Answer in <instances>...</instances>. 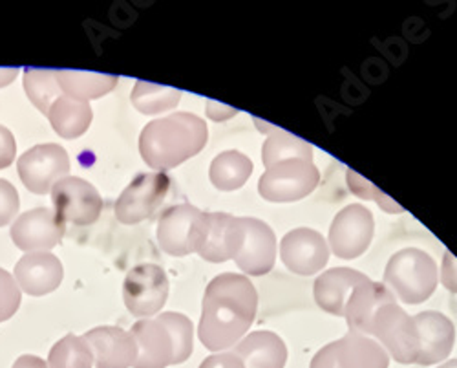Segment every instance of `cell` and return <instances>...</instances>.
Masks as SVG:
<instances>
[{
  "label": "cell",
  "mask_w": 457,
  "mask_h": 368,
  "mask_svg": "<svg viewBox=\"0 0 457 368\" xmlns=\"http://www.w3.org/2000/svg\"><path fill=\"white\" fill-rule=\"evenodd\" d=\"M207 230V213L190 204L165 209L158 222L160 247L172 256L198 253Z\"/></svg>",
  "instance_id": "cell-7"
},
{
  "label": "cell",
  "mask_w": 457,
  "mask_h": 368,
  "mask_svg": "<svg viewBox=\"0 0 457 368\" xmlns=\"http://www.w3.org/2000/svg\"><path fill=\"white\" fill-rule=\"evenodd\" d=\"M19 73V68H0V88L10 85Z\"/></svg>",
  "instance_id": "cell-39"
},
{
  "label": "cell",
  "mask_w": 457,
  "mask_h": 368,
  "mask_svg": "<svg viewBox=\"0 0 457 368\" xmlns=\"http://www.w3.org/2000/svg\"><path fill=\"white\" fill-rule=\"evenodd\" d=\"M64 237V222L46 207L22 213L12 226L13 244L26 253H39L55 247Z\"/></svg>",
  "instance_id": "cell-15"
},
{
  "label": "cell",
  "mask_w": 457,
  "mask_h": 368,
  "mask_svg": "<svg viewBox=\"0 0 457 368\" xmlns=\"http://www.w3.org/2000/svg\"><path fill=\"white\" fill-rule=\"evenodd\" d=\"M200 368H245L242 359L235 352H225V354H214L207 357Z\"/></svg>",
  "instance_id": "cell-36"
},
{
  "label": "cell",
  "mask_w": 457,
  "mask_h": 368,
  "mask_svg": "<svg viewBox=\"0 0 457 368\" xmlns=\"http://www.w3.org/2000/svg\"><path fill=\"white\" fill-rule=\"evenodd\" d=\"M439 368H457V359H450L445 364H441Z\"/></svg>",
  "instance_id": "cell-40"
},
{
  "label": "cell",
  "mask_w": 457,
  "mask_h": 368,
  "mask_svg": "<svg viewBox=\"0 0 457 368\" xmlns=\"http://www.w3.org/2000/svg\"><path fill=\"white\" fill-rule=\"evenodd\" d=\"M320 172L312 160L293 158L265 171L258 181V193L270 202H296L315 191Z\"/></svg>",
  "instance_id": "cell-6"
},
{
  "label": "cell",
  "mask_w": 457,
  "mask_h": 368,
  "mask_svg": "<svg viewBox=\"0 0 457 368\" xmlns=\"http://www.w3.org/2000/svg\"><path fill=\"white\" fill-rule=\"evenodd\" d=\"M207 106H209L207 108V114L214 121H223V120H228V118H233V116L238 114L237 108H231V106L216 103V101H209Z\"/></svg>",
  "instance_id": "cell-37"
},
{
  "label": "cell",
  "mask_w": 457,
  "mask_h": 368,
  "mask_svg": "<svg viewBox=\"0 0 457 368\" xmlns=\"http://www.w3.org/2000/svg\"><path fill=\"white\" fill-rule=\"evenodd\" d=\"M366 336H373L380 347L403 364L417 361L419 336L413 317H410L395 299L378 306Z\"/></svg>",
  "instance_id": "cell-5"
},
{
  "label": "cell",
  "mask_w": 457,
  "mask_h": 368,
  "mask_svg": "<svg viewBox=\"0 0 457 368\" xmlns=\"http://www.w3.org/2000/svg\"><path fill=\"white\" fill-rule=\"evenodd\" d=\"M373 214L361 204H352L342 209L331 224L329 244L340 259H357L371 244Z\"/></svg>",
  "instance_id": "cell-14"
},
{
  "label": "cell",
  "mask_w": 457,
  "mask_h": 368,
  "mask_svg": "<svg viewBox=\"0 0 457 368\" xmlns=\"http://www.w3.org/2000/svg\"><path fill=\"white\" fill-rule=\"evenodd\" d=\"M390 355L370 336L350 332L317 352L310 368H388Z\"/></svg>",
  "instance_id": "cell-8"
},
{
  "label": "cell",
  "mask_w": 457,
  "mask_h": 368,
  "mask_svg": "<svg viewBox=\"0 0 457 368\" xmlns=\"http://www.w3.org/2000/svg\"><path fill=\"white\" fill-rule=\"evenodd\" d=\"M19 193L8 180L0 178V228L8 226L19 213Z\"/></svg>",
  "instance_id": "cell-33"
},
{
  "label": "cell",
  "mask_w": 457,
  "mask_h": 368,
  "mask_svg": "<svg viewBox=\"0 0 457 368\" xmlns=\"http://www.w3.org/2000/svg\"><path fill=\"white\" fill-rule=\"evenodd\" d=\"M394 299L395 296L385 284H378L368 279L366 282L357 286L345 310V317L352 332L366 336L371 317L378 310V306H383L385 303Z\"/></svg>",
  "instance_id": "cell-22"
},
{
  "label": "cell",
  "mask_w": 457,
  "mask_h": 368,
  "mask_svg": "<svg viewBox=\"0 0 457 368\" xmlns=\"http://www.w3.org/2000/svg\"><path fill=\"white\" fill-rule=\"evenodd\" d=\"M21 288L15 277L0 268V322L12 319L21 306Z\"/></svg>",
  "instance_id": "cell-32"
},
{
  "label": "cell",
  "mask_w": 457,
  "mask_h": 368,
  "mask_svg": "<svg viewBox=\"0 0 457 368\" xmlns=\"http://www.w3.org/2000/svg\"><path fill=\"white\" fill-rule=\"evenodd\" d=\"M92 350L81 336L68 334L50 350L48 368H92Z\"/></svg>",
  "instance_id": "cell-30"
},
{
  "label": "cell",
  "mask_w": 457,
  "mask_h": 368,
  "mask_svg": "<svg viewBox=\"0 0 457 368\" xmlns=\"http://www.w3.org/2000/svg\"><path fill=\"white\" fill-rule=\"evenodd\" d=\"M238 237V218L227 213H207V230L198 249L209 263H225L235 256Z\"/></svg>",
  "instance_id": "cell-21"
},
{
  "label": "cell",
  "mask_w": 457,
  "mask_h": 368,
  "mask_svg": "<svg viewBox=\"0 0 457 368\" xmlns=\"http://www.w3.org/2000/svg\"><path fill=\"white\" fill-rule=\"evenodd\" d=\"M170 189L165 172L139 174L116 202V216L121 224L132 226L154 216Z\"/></svg>",
  "instance_id": "cell-12"
},
{
  "label": "cell",
  "mask_w": 457,
  "mask_h": 368,
  "mask_svg": "<svg viewBox=\"0 0 457 368\" xmlns=\"http://www.w3.org/2000/svg\"><path fill=\"white\" fill-rule=\"evenodd\" d=\"M62 264L48 251L28 253L15 266V282L28 296L41 297L55 291L62 282Z\"/></svg>",
  "instance_id": "cell-19"
},
{
  "label": "cell",
  "mask_w": 457,
  "mask_h": 368,
  "mask_svg": "<svg viewBox=\"0 0 457 368\" xmlns=\"http://www.w3.org/2000/svg\"><path fill=\"white\" fill-rule=\"evenodd\" d=\"M193 322L183 314L167 312L132 326L137 347L134 368H167L185 363L193 354Z\"/></svg>",
  "instance_id": "cell-3"
},
{
  "label": "cell",
  "mask_w": 457,
  "mask_h": 368,
  "mask_svg": "<svg viewBox=\"0 0 457 368\" xmlns=\"http://www.w3.org/2000/svg\"><path fill=\"white\" fill-rule=\"evenodd\" d=\"M169 297V277L158 264L132 268L123 282V299L136 317L158 315Z\"/></svg>",
  "instance_id": "cell-11"
},
{
  "label": "cell",
  "mask_w": 457,
  "mask_h": 368,
  "mask_svg": "<svg viewBox=\"0 0 457 368\" xmlns=\"http://www.w3.org/2000/svg\"><path fill=\"white\" fill-rule=\"evenodd\" d=\"M235 263L249 275L270 273L277 261L275 231L258 218H238Z\"/></svg>",
  "instance_id": "cell-9"
},
{
  "label": "cell",
  "mask_w": 457,
  "mask_h": 368,
  "mask_svg": "<svg viewBox=\"0 0 457 368\" xmlns=\"http://www.w3.org/2000/svg\"><path fill=\"white\" fill-rule=\"evenodd\" d=\"M235 354L242 359L245 368H284L287 361V348L284 341L273 332H253L242 339Z\"/></svg>",
  "instance_id": "cell-23"
},
{
  "label": "cell",
  "mask_w": 457,
  "mask_h": 368,
  "mask_svg": "<svg viewBox=\"0 0 457 368\" xmlns=\"http://www.w3.org/2000/svg\"><path fill=\"white\" fill-rule=\"evenodd\" d=\"M207 123L196 114L176 113L150 121L139 136L145 163L158 172L170 171L196 156L207 143Z\"/></svg>",
  "instance_id": "cell-2"
},
{
  "label": "cell",
  "mask_w": 457,
  "mask_h": 368,
  "mask_svg": "<svg viewBox=\"0 0 457 368\" xmlns=\"http://www.w3.org/2000/svg\"><path fill=\"white\" fill-rule=\"evenodd\" d=\"M57 79L62 94L71 96L75 99H99L110 94L118 87L120 78L110 76V73H96V71H81V70H57Z\"/></svg>",
  "instance_id": "cell-25"
},
{
  "label": "cell",
  "mask_w": 457,
  "mask_h": 368,
  "mask_svg": "<svg viewBox=\"0 0 457 368\" xmlns=\"http://www.w3.org/2000/svg\"><path fill=\"white\" fill-rule=\"evenodd\" d=\"M254 121L262 130L270 132L268 139H265V143L262 146V160H263L265 167L270 169L280 162L293 160V158L313 162L312 145H308L303 139H300L286 130L265 125V121H260V120H254Z\"/></svg>",
  "instance_id": "cell-26"
},
{
  "label": "cell",
  "mask_w": 457,
  "mask_h": 368,
  "mask_svg": "<svg viewBox=\"0 0 457 368\" xmlns=\"http://www.w3.org/2000/svg\"><path fill=\"white\" fill-rule=\"evenodd\" d=\"M280 256L289 272L298 275H315L328 264L329 247L320 233L308 228H298L282 238Z\"/></svg>",
  "instance_id": "cell-16"
},
{
  "label": "cell",
  "mask_w": 457,
  "mask_h": 368,
  "mask_svg": "<svg viewBox=\"0 0 457 368\" xmlns=\"http://www.w3.org/2000/svg\"><path fill=\"white\" fill-rule=\"evenodd\" d=\"M181 99V92L178 88L154 85L146 81H137L132 90V105L139 110L141 114L156 116L167 110L178 106Z\"/></svg>",
  "instance_id": "cell-29"
},
{
  "label": "cell",
  "mask_w": 457,
  "mask_h": 368,
  "mask_svg": "<svg viewBox=\"0 0 457 368\" xmlns=\"http://www.w3.org/2000/svg\"><path fill=\"white\" fill-rule=\"evenodd\" d=\"M439 279L437 264L421 249L397 251L385 272V286L406 305H421L430 299Z\"/></svg>",
  "instance_id": "cell-4"
},
{
  "label": "cell",
  "mask_w": 457,
  "mask_h": 368,
  "mask_svg": "<svg viewBox=\"0 0 457 368\" xmlns=\"http://www.w3.org/2000/svg\"><path fill=\"white\" fill-rule=\"evenodd\" d=\"M441 282L452 293H457V259L446 251L443 256V268H441Z\"/></svg>",
  "instance_id": "cell-35"
},
{
  "label": "cell",
  "mask_w": 457,
  "mask_h": 368,
  "mask_svg": "<svg viewBox=\"0 0 457 368\" xmlns=\"http://www.w3.org/2000/svg\"><path fill=\"white\" fill-rule=\"evenodd\" d=\"M17 171L28 191L46 195L70 172V158L57 143L35 145L19 158Z\"/></svg>",
  "instance_id": "cell-10"
},
{
  "label": "cell",
  "mask_w": 457,
  "mask_h": 368,
  "mask_svg": "<svg viewBox=\"0 0 457 368\" xmlns=\"http://www.w3.org/2000/svg\"><path fill=\"white\" fill-rule=\"evenodd\" d=\"M55 214L73 226H90L101 214L103 200L90 181L79 176H66L52 189Z\"/></svg>",
  "instance_id": "cell-13"
},
{
  "label": "cell",
  "mask_w": 457,
  "mask_h": 368,
  "mask_svg": "<svg viewBox=\"0 0 457 368\" xmlns=\"http://www.w3.org/2000/svg\"><path fill=\"white\" fill-rule=\"evenodd\" d=\"M417 336H419V354L417 364H436L446 359L455 343V328L452 321L439 312H423L413 317Z\"/></svg>",
  "instance_id": "cell-18"
},
{
  "label": "cell",
  "mask_w": 457,
  "mask_h": 368,
  "mask_svg": "<svg viewBox=\"0 0 457 368\" xmlns=\"http://www.w3.org/2000/svg\"><path fill=\"white\" fill-rule=\"evenodd\" d=\"M366 280V275L352 268L328 270L315 282V301L328 314L345 315L352 293Z\"/></svg>",
  "instance_id": "cell-20"
},
{
  "label": "cell",
  "mask_w": 457,
  "mask_h": 368,
  "mask_svg": "<svg viewBox=\"0 0 457 368\" xmlns=\"http://www.w3.org/2000/svg\"><path fill=\"white\" fill-rule=\"evenodd\" d=\"M12 368H48L46 361L37 355H21Z\"/></svg>",
  "instance_id": "cell-38"
},
{
  "label": "cell",
  "mask_w": 457,
  "mask_h": 368,
  "mask_svg": "<svg viewBox=\"0 0 457 368\" xmlns=\"http://www.w3.org/2000/svg\"><path fill=\"white\" fill-rule=\"evenodd\" d=\"M24 90L29 101L39 108V113L48 116L52 105L62 96L59 87L57 70L50 68H26L24 70Z\"/></svg>",
  "instance_id": "cell-28"
},
{
  "label": "cell",
  "mask_w": 457,
  "mask_h": 368,
  "mask_svg": "<svg viewBox=\"0 0 457 368\" xmlns=\"http://www.w3.org/2000/svg\"><path fill=\"white\" fill-rule=\"evenodd\" d=\"M15 153H17V141L12 130L0 125V171L13 163Z\"/></svg>",
  "instance_id": "cell-34"
},
{
  "label": "cell",
  "mask_w": 457,
  "mask_h": 368,
  "mask_svg": "<svg viewBox=\"0 0 457 368\" xmlns=\"http://www.w3.org/2000/svg\"><path fill=\"white\" fill-rule=\"evenodd\" d=\"M346 176H348V186L352 193H355L359 198L373 200L377 205H380L386 213H392V214L403 213L401 205H397L390 197H386L383 191H378L375 186H371L368 180L359 176L355 171H348Z\"/></svg>",
  "instance_id": "cell-31"
},
{
  "label": "cell",
  "mask_w": 457,
  "mask_h": 368,
  "mask_svg": "<svg viewBox=\"0 0 457 368\" xmlns=\"http://www.w3.org/2000/svg\"><path fill=\"white\" fill-rule=\"evenodd\" d=\"M251 174L253 162L238 151H225L218 155L209 171L212 186L220 191H237L244 188Z\"/></svg>",
  "instance_id": "cell-27"
},
{
  "label": "cell",
  "mask_w": 457,
  "mask_h": 368,
  "mask_svg": "<svg viewBox=\"0 0 457 368\" xmlns=\"http://www.w3.org/2000/svg\"><path fill=\"white\" fill-rule=\"evenodd\" d=\"M258 308V293L253 282L237 273L214 277L202 305L198 336L211 352H221L238 345L253 326Z\"/></svg>",
  "instance_id": "cell-1"
},
{
  "label": "cell",
  "mask_w": 457,
  "mask_h": 368,
  "mask_svg": "<svg viewBox=\"0 0 457 368\" xmlns=\"http://www.w3.org/2000/svg\"><path fill=\"white\" fill-rule=\"evenodd\" d=\"M96 368H130L137 357V347L130 332L118 326H99L85 336Z\"/></svg>",
  "instance_id": "cell-17"
},
{
  "label": "cell",
  "mask_w": 457,
  "mask_h": 368,
  "mask_svg": "<svg viewBox=\"0 0 457 368\" xmlns=\"http://www.w3.org/2000/svg\"><path fill=\"white\" fill-rule=\"evenodd\" d=\"M92 106L88 101L62 94L50 108L48 120L54 130L64 139L81 138L92 125Z\"/></svg>",
  "instance_id": "cell-24"
}]
</instances>
